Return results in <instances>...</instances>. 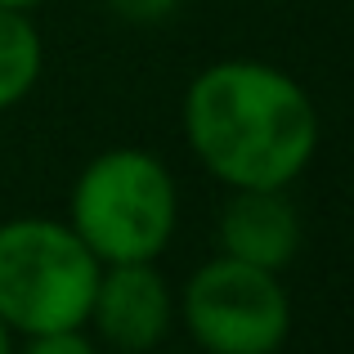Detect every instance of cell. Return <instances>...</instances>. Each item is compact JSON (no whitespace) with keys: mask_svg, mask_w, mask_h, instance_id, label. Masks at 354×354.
Wrapping results in <instances>:
<instances>
[{"mask_svg":"<svg viewBox=\"0 0 354 354\" xmlns=\"http://www.w3.org/2000/svg\"><path fill=\"white\" fill-rule=\"evenodd\" d=\"M193 157L229 189H292L319 153L310 90L265 59H216L180 104Z\"/></svg>","mask_w":354,"mask_h":354,"instance_id":"6da1fadb","label":"cell"},{"mask_svg":"<svg viewBox=\"0 0 354 354\" xmlns=\"http://www.w3.org/2000/svg\"><path fill=\"white\" fill-rule=\"evenodd\" d=\"M68 225L99 265L162 260L180 229V184L148 148H104L72 184Z\"/></svg>","mask_w":354,"mask_h":354,"instance_id":"7a4b0ae2","label":"cell"},{"mask_svg":"<svg viewBox=\"0 0 354 354\" xmlns=\"http://www.w3.org/2000/svg\"><path fill=\"white\" fill-rule=\"evenodd\" d=\"M104 265L68 220H0V319L18 332L86 328Z\"/></svg>","mask_w":354,"mask_h":354,"instance_id":"3957f363","label":"cell"},{"mask_svg":"<svg viewBox=\"0 0 354 354\" xmlns=\"http://www.w3.org/2000/svg\"><path fill=\"white\" fill-rule=\"evenodd\" d=\"M175 314L207 354H278L292 337V296L283 278L225 251L184 278Z\"/></svg>","mask_w":354,"mask_h":354,"instance_id":"277c9868","label":"cell"},{"mask_svg":"<svg viewBox=\"0 0 354 354\" xmlns=\"http://www.w3.org/2000/svg\"><path fill=\"white\" fill-rule=\"evenodd\" d=\"M86 328L117 354H153L175 328V292L157 260L104 265Z\"/></svg>","mask_w":354,"mask_h":354,"instance_id":"5b68a950","label":"cell"},{"mask_svg":"<svg viewBox=\"0 0 354 354\" xmlns=\"http://www.w3.org/2000/svg\"><path fill=\"white\" fill-rule=\"evenodd\" d=\"M305 242V225L287 189H234L220 211V251L283 274Z\"/></svg>","mask_w":354,"mask_h":354,"instance_id":"8992f818","label":"cell"},{"mask_svg":"<svg viewBox=\"0 0 354 354\" xmlns=\"http://www.w3.org/2000/svg\"><path fill=\"white\" fill-rule=\"evenodd\" d=\"M45 72V41L32 14L0 5V113L18 108Z\"/></svg>","mask_w":354,"mask_h":354,"instance_id":"52a82bcc","label":"cell"},{"mask_svg":"<svg viewBox=\"0 0 354 354\" xmlns=\"http://www.w3.org/2000/svg\"><path fill=\"white\" fill-rule=\"evenodd\" d=\"M18 354H99V341L90 328H54V332L23 337Z\"/></svg>","mask_w":354,"mask_h":354,"instance_id":"ba28073f","label":"cell"},{"mask_svg":"<svg viewBox=\"0 0 354 354\" xmlns=\"http://www.w3.org/2000/svg\"><path fill=\"white\" fill-rule=\"evenodd\" d=\"M108 9L121 18V23H135V27H157L184 5V0H104Z\"/></svg>","mask_w":354,"mask_h":354,"instance_id":"9c48e42d","label":"cell"},{"mask_svg":"<svg viewBox=\"0 0 354 354\" xmlns=\"http://www.w3.org/2000/svg\"><path fill=\"white\" fill-rule=\"evenodd\" d=\"M0 354H18V332L0 319Z\"/></svg>","mask_w":354,"mask_h":354,"instance_id":"30bf717a","label":"cell"},{"mask_svg":"<svg viewBox=\"0 0 354 354\" xmlns=\"http://www.w3.org/2000/svg\"><path fill=\"white\" fill-rule=\"evenodd\" d=\"M5 9H23V14H32V9H41L45 0H0Z\"/></svg>","mask_w":354,"mask_h":354,"instance_id":"8fae6325","label":"cell"},{"mask_svg":"<svg viewBox=\"0 0 354 354\" xmlns=\"http://www.w3.org/2000/svg\"><path fill=\"white\" fill-rule=\"evenodd\" d=\"M202 354H207V350H202Z\"/></svg>","mask_w":354,"mask_h":354,"instance_id":"7c38bea8","label":"cell"}]
</instances>
